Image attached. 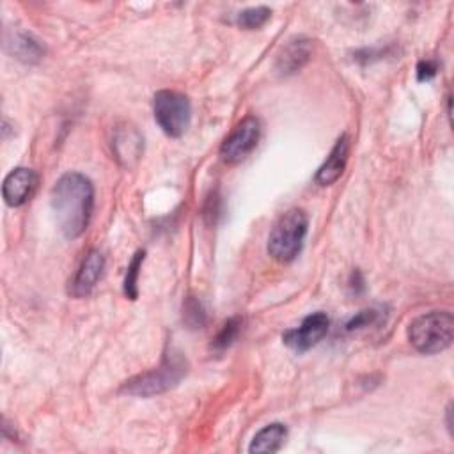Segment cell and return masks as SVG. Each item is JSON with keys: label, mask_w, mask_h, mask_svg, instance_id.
I'll return each instance as SVG.
<instances>
[{"label": "cell", "mask_w": 454, "mask_h": 454, "mask_svg": "<svg viewBox=\"0 0 454 454\" xmlns=\"http://www.w3.org/2000/svg\"><path fill=\"white\" fill-rule=\"evenodd\" d=\"M51 209L67 239L80 238L92 218L94 184L82 172L62 174L51 188Z\"/></svg>", "instance_id": "cell-1"}, {"label": "cell", "mask_w": 454, "mask_h": 454, "mask_svg": "<svg viewBox=\"0 0 454 454\" xmlns=\"http://www.w3.org/2000/svg\"><path fill=\"white\" fill-rule=\"evenodd\" d=\"M454 339V317L449 310H431L415 317L408 326L410 344L424 355L447 349Z\"/></svg>", "instance_id": "cell-2"}, {"label": "cell", "mask_w": 454, "mask_h": 454, "mask_svg": "<svg viewBox=\"0 0 454 454\" xmlns=\"http://www.w3.org/2000/svg\"><path fill=\"white\" fill-rule=\"evenodd\" d=\"M186 360L181 356V353H167L161 360V364L151 371L140 372L128 380L122 387L121 392L137 395V397H151L163 394L170 388H174L186 374Z\"/></svg>", "instance_id": "cell-3"}, {"label": "cell", "mask_w": 454, "mask_h": 454, "mask_svg": "<svg viewBox=\"0 0 454 454\" xmlns=\"http://www.w3.org/2000/svg\"><path fill=\"white\" fill-rule=\"evenodd\" d=\"M309 231V216L303 209L286 211L271 227L268 236V254L277 262H291L301 250Z\"/></svg>", "instance_id": "cell-4"}, {"label": "cell", "mask_w": 454, "mask_h": 454, "mask_svg": "<svg viewBox=\"0 0 454 454\" xmlns=\"http://www.w3.org/2000/svg\"><path fill=\"white\" fill-rule=\"evenodd\" d=\"M154 121L167 137L179 138L192 122V103L177 90H158L153 99Z\"/></svg>", "instance_id": "cell-5"}, {"label": "cell", "mask_w": 454, "mask_h": 454, "mask_svg": "<svg viewBox=\"0 0 454 454\" xmlns=\"http://www.w3.org/2000/svg\"><path fill=\"white\" fill-rule=\"evenodd\" d=\"M261 138V122L255 115L243 117L225 137L220 145V158L229 163L243 161L257 145Z\"/></svg>", "instance_id": "cell-6"}, {"label": "cell", "mask_w": 454, "mask_h": 454, "mask_svg": "<svg viewBox=\"0 0 454 454\" xmlns=\"http://www.w3.org/2000/svg\"><path fill=\"white\" fill-rule=\"evenodd\" d=\"M330 326V317L317 310L303 317V321L296 328H289L282 333V340L287 348L293 351L303 353L310 348H314L328 332Z\"/></svg>", "instance_id": "cell-7"}, {"label": "cell", "mask_w": 454, "mask_h": 454, "mask_svg": "<svg viewBox=\"0 0 454 454\" xmlns=\"http://www.w3.org/2000/svg\"><path fill=\"white\" fill-rule=\"evenodd\" d=\"M37 186H39V176L35 174V170L27 167H18L5 176L2 184V195L7 206L20 207L34 197Z\"/></svg>", "instance_id": "cell-8"}, {"label": "cell", "mask_w": 454, "mask_h": 454, "mask_svg": "<svg viewBox=\"0 0 454 454\" xmlns=\"http://www.w3.org/2000/svg\"><path fill=\"white\" fill-rule=\"evenodd\" d=\"M103 270H105L103 254L96 248L89 250L82 259L76 273L69 280V294L74 298L89 296L94 291L98 280L101 278Z\"/></svg>", "instance_id": "cell-9"}, {"label": "cell", "mask_w": 454, "mask_h": 454, "mask_svg": "<svg viewBox=\"0 0 454 454\" xmlns=\"http://www.w3.org/2000/svg\"><path fill=\"white\" fill-rule=\"evenodd\" d=\"M312 57V41L305 35L291 37L277 53L275 71L280 76H289L298 73Z\"/></svg>", "instance_id": "cell-10"}, {"label": "cell", "mask_w": 454, "mask_h": 454, "mask_svg": "<svg viewBox=\"0 0 454 454\" xmlns=\"http://www.w3.org/2000/svg\"><path fill=\"white\" fill-rule=\"evenodd\" d=\"M348 154H349V137L346 133H342L335 140V144L330 149L326 160L317 168V172L314 176V181L319 186L333 184L344 174V168H346V163H348Z\"/></svg>", "instance_id": "cell-11"}, {"label": "cell", "mask_w": 454, "mask_h": 454, "mask_svg": "<svg viewBox=\"0 0 454 454\" xmlns=\"http://www.w3.org/2000/svg\"><path fill=\"white\" fill-rule=\"evenodd\" d=\"M286 438H287V427L280 422H271L255 433V436L248 445V450L259 452V454L277 452L284 445Z\"/></svg>", "instance_id": "cell-12"}, {"label": "cell", "mask_w": 454, "mask_h": 454, "mask_svg": "<svg viewBox=\"0 0 454 454\" xmlns=\"http://www.w3.org/2000/svg\"><path fill=\"white\" fill-rule=\"evenodd\" d=\"M112 147L115 151V158L124 163L131 165V161L138 160L142 151V138L133 128H122L115 131Z\"/></svg>", "instance_id": "cell-13"}, {"label": "cell", "mask_w": 454, "mask_h": 454, "mask_svg": "<svg viewBox=\"0 0 454 454\" xmlns=\"http://www.w3.org/2000/svg\"><path fill=\"white\" fill-rule=\"evenodd\" d=\"M5 44H7V50L23 62H37L44 53L43 44L25 32L12 34V37Z\"/></svg>", "instance_id": "cell-14"}, {"label": "cell", "mask_w": 454, "mask_h": 454, "mask_svg": "<svg viewBox=\"0 0 454 454\" xmlns=\"http://www.w3.org/2000/svg\"><path fill=\"white\" fill-rule=\"evenodd\" d=\"M145 252L144 250H137L135 255L131 257L128 268H126V277H124V294L129 300H137L138 296V275H140V268L144 262Z\"/></svg>", "instance_id": "cell-15"}, {"label": "cell", "mask_w": 454, "mask_h": 454, "mask_svg": "<svg viewBox=\"0 0 454 454\" xmlns=\"http://www.w3.org/2000/svg\"><path fill=\"white\" fill-rule=\"evenodd\" d=\"M241 325H243V319H241L239 316H234V317L227 319V321L223 323V326L220 328V332L216 333V337L213 339L211 348H213L215 351H223V349H227V348L238 339V335H239V332H241Z\"/></svg>", "instance_id": "cell-16"}, {"label": "cell", "mask_w": 454, "mask_h": 454, "mask_svg": "<svg viewBox=\"0 0 454 454\" xmlns=\"http://www.w3.org/2000/svg\"><path fill=\"white\" fill-rule=\"evenodd\" d=\"M270 16H271V11L266 5L248 7L238 14V25L245 30H255L262 27L270 20Z\"/></svg>", "instance_id": "cell-17"}, {"label": "cell", "mask_w": 454, "mask_h": 454, "mask_svg": "<svg viewBox=\"0 0 454 454\" xmlns=\"http://www.w3.org/2000/svg\"><path fill=\"white\" fill-rule=\"evenodd\" d=\"M183 319L190 328H202L206 323V310L202 307V303L190 296L186 300V303L183 305Z\"/></svg>", "instance_id": "cell-18"}, {"label": "cell", "mask_w": 454, "mask_h": 454, "mask_svg": "<svg viewBox=\"0 0 454 454\" xmlns=\"http://www.w3.org/2000/svg\"><path fill=\"white\" fill-rule=\"evenodd\" d=\"M378 319H380V312H378V310H374V309H365V310H360L358 314H355V316L346 323V330H348V332L360 330V328H365V326L374 325Z\"/></svg>", "instance_id": "cell-19"}, {"label": "cell", "mask_w": 454, "mask_h": 454, "mask_svg": "<svg viewBox=\"0 0 454 454\" xmlns=\"http://www.w3.org/2000/svg\"><path fill=\"white\" fill-rule=\"evenodd\" d=\"M438 73V60L434 59H424L417 64V80L419 82H429Z\"/></svg>", "instance_id": "cell-20"}, {"label": "cell", "mask_w": 454, "mask_h": 454, "mask_svg": "<svg viewBox=\"0 0 454 454\" xmlns=\"http://www.w3.org/2000/svg\"><path fill=\"white\" fill-rule=\"evenodd\" d=\"M349 287H351V289H355V293H360V291H364V278H362L360 271H353V273H351Z\"/></svg>", "instance_id": "cell-21"}]
</instances>
